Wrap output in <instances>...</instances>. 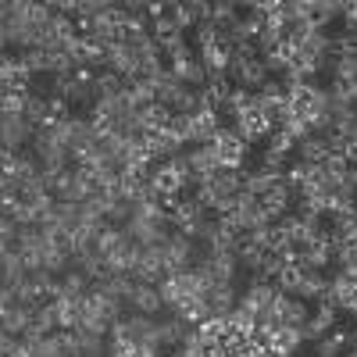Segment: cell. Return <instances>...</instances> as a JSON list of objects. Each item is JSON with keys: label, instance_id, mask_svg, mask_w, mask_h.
<instances>
[{"label": "cell", "instance_id": "obj_1", "mask_svg": "<svg viewBox=\"0 0 357 357\" xmlns=\"http://www.w3.org/2000/svg\"><path fill=\"white\" fill-rule=\"evenodd\" d=\"M225 79L232 86H240V89H250V93L257 89V93H261V86L272 79V75H268L261 57H240V54H232L229 57V68H225Z\"/></svg>", "mask_w": 357, "mask_h": 357}, {"label": "cell", "instance_id": "obj_2", "mask_svg": "<svg viewBox=\"0 0 357 357\" xmlns=\"http://www.w3.org/2000/svg\"><path fill=\"white\" fill-rule=\"evenodd\" d=\"M36 136V126L29 122L25 114H4L0 118V143H4V154H22Z\"/></svg>", "mask_w": 357, "mask_h": 357}, {"label": "cell", "instance_id": "obj_3", "mask_svg": "<svg viewBox=\"0 0 357 357\" xmlns=\"http://www.w3.org/2000/svg\"><path fill=\"white\" fill-rule=\"evenodd\" d=\"M236 132H240L247 143H254V139H264V136H272V132H279V122H275V118L272 114H268L264 107H257V100L240 114V118H236V126H232Z\"/></svg>", "mask_w": 357, "mask_h": 357}, {"label": "cell", "instance_id": "obj_4", "mask_svg": "<svg viewBox=\"0 0 357 357\" xmlns=\"http://www.w3.org/2000/svg\"><path fill=\"white\" fill-rule=\"evenodd\" d=\"M215 151L222 158V168H236V172H243V161H247V151H250V143L236 132V129H222L218 139H215Z\"/></svg>", "mask_w": 357, "mask_h": 357}, {"label": "cell", "instance_id": "obj_5", "mask_svg": "<svg viewBox=\"0 0 357 357\" xmlns=\"http://www.w3.org/2000/svg\"><path fill=\"white\" fill-rule=\"evenodd\" d=\"M25 282H29V268H25L22 254L18 250H4V254H0V286H4V289H18Z\"/></svg>", "mask_w": 357, "mask_h": 357}, {"label": "cell", "instance_id": "obj_6", "mask_svg": "<svg viewBox=\"0 0 357 357\" xmlns=\"http://www.w3.org/2000/svg\"><path fill=\"white\" fill-rule=\"evenodd\" d=\"M207 307H211V318H229L236 307H240V286L236 282L215 286L211 296H207Z\"/></svg>", "mask_w": 357, "mask_h": 357}, {"label": "cell", "instance_id": "obj_7", "mask_svg": "<svg viewBox=\"0 0 357 357\" xmlns=\"http://www.w3.org/2000/svg\"><path fill=\"white\" fill-rule=\"evenodd\" d=\"M129 307L139 311V314H151V318L168 314V311H165V301H161V293H158V286H143V282H136V293H132Z\"/></svg>", "mask_w": 357, "mask_h": 357}, {"label": "cell", "instance_id": "obj_8", "mask_svg": "<svg viewBox=\"0 0 357 357\" xmlns=\"http://www.w3.org/2000/svg\"><path fill=\"white\" fill-rule=\"evenodd\" d=\"M243 172H236V168H222V172H215L211 175V193H215V200L218 197H240L243 193Z\"/></svg>", "mask_w": 357, "mask_h": 357}, {"label": "cell", "instance_id": "obj_9", "mask_svg": "<svg viewBox=\"0 0 357 357\" xmlns=\"http://www.w3.org/2000/svg\"><path fill=\"white\" fill-rule=\"evenodd\" d=\"M336 329V307H325V304H318V314L304 325V340H321V336H329Z\"/></svg>", "mask_w": 357, "mask_h": 357}, {"label": "cell", "instance_id": "obj_10", "mask_svg": "<svg viewBox=\"0 0 357 357\" xmlns=\"http://www.w3.org/2000/svg\"><path fill=\"white\" fill-rule=\"evenodd\" d=\"M296 161H307V165H321L325 158H329V143H325V136H307V139H301L296 143V154H293Z\"/></svg>", "mask_w": 357, "mask_h": 357}, {"label": "cell", "instance_id": "obj_11", "mask_svg": "<svg viewBox=\"0 0 357 357\" xmlns=\"http://www.w3.org/2000/svg\"><path fill=\"white\" fill-rule=\"evenodd\" d=\"M172 68H175L178 82L190 86V89H204V86H207V68H204L200 57H190V61H183V65H172Z\"/></svg>", "mask_w": 357, "mask_h": 357}, {"label": "cell", "instance_id": "obj_12", "mask_svg": "<svg viewBox=\"0 0 357 357\" xmlns=\"http://www.w3.org/2000/svg\"><path fill=\"white\" fill-rule=\"evenodd\" d=\"M307 321H311L307 301H301V296H289V293H286V304H282V325H289V329H304Z\"/></svg>", "mask_w": 357, "mask_h": 357}, {"label": "cell", "instance_id": "obj_13", "mask_svg": "<svg viewBox=\"0 0 357 357\" xmlns=\"http://www.w3.org/2000/svg\"><path fill=\"white\" fill-rule=\"evenodd\" d=\"M350 347V333L347 329H336L329 333V336H321L318 340V347H314V357H343V350Z\"/></svg>", "mask_w": 357, "mask_h": 357}, {"label": "cell", "instance_id": "obj_14", "mask_svg": "<svg viewBox=\"0 0 357 357\" xmlns=\"http://www.w3.org/2000/svg\"><path fill=\"white\" fill-rule=\"evenodd\" d=\"M139 114H143L146 136H151V132H165L168 122H172V111H168L165 104H146V107H139Z\"/></svg>", "mask_w": 357, "mask_h": 357}, {"label": "cell", "instance_id": "obj_15", "mask_svg": "<svg viewBox=\"0 0 357 357\" xmlns=\"http://www.w3.org/2000/svg\"><path fill=\"white\" fill-rule=\"evenodd\" d=\"M158 43H161V54L168 57L172 65H183V61H190V57H193V50H190V43H186L183 33H175L168 40H158Z\"/></svg>", "mask_w": 357, "mask_h": 357}, {"label": "cell", "instance_id": "obj_16", "mask_svg": "<svg viewBox=\"0 0 357 357\" xmlns=\"http://www.w3.org/2000/svg\"><path fill=\"white\" fill-rule=\"evenodd\" d=\"M333 275L329 272H304V286H301V301H321V293L329 289Z\"/></svg>", "mask_w": 357, "mask_h": 357}, {"label": "cell", "instance_id": "obj_17", "mask_svg": "<svg viewBox=\"0 0 357 357\" xmlns=\"http://www.w3.org/2000/svg\"><path fill=\"white\" fill-rule=\"evenodd\" d=\"M343 15H347L343 0H314V25H318V29H325L329 22H336V18H343Z\"/></svg>", "mask_w": 357, "mask_h": 357}, {"label": "cell", "instance_id": "obj_18", "mask_svg": "<svg viewBox=\"0 0 357 357\" xmlns=\"http://www.w3.org/2000/svg\"><path fill=\"white\" fill-rule=\"evenodd\" d=\"M254 97L257 93H250V89H240V86H232V93H229V100H225V107H222V114H229L232 118V122H236V118H240L250 104H254Z\"/></svg>", "mask_w": 357, "mask_h": 357}, {"label": "cell", "instance_id": "obj_19", "mask_svg": "<svg viewBox=\"0 0 357 357\" xmlns=\"http://www.w3.org/2000/svg\"><path fill=\"white\" fill-rule=\"evenodd\" d=\"M211 22L218 29H232L240 22V4H236V0H218V4H211Z\"/></svg>", "mask_w": 357, "mask_h": 357}, {"label": "cell", "instance_id": "obj_20", "mask_svg": "<svg viewBox=\"0 0 357 357\" xmlns=\"http://www.w3.org/2000/svg\"><path fill=\"white\" fill-rule=\"evenodd\" d=\"M89 286H93V282H89V279H86V272H79L75 264L61 275V289H65V296H86V293H89Z\"/></svg>", "mask_w": 357, "mask_h": 357}, {"label": "cell", "instance_id": "obj_21", "mask_svg": "<svg viewBox=\"0 0 357 357\" xmlns=\"http://www.w3.org/2000/svg\"><path fill=\"white\" fill-rule=\"evenodd\" d=\"M333 79L357 82V54H336L333 57Z\"/></svg>", "mask_w": 357, "mask_h": 357}, {"label": "cell", "instance_id": "obj_22", "mask_svg": "<svg viewBox=\"0 0 357 357\" xmlns=\"http://www.w3.org/2000/svg\"><path fill=\"white\" fill-rule=\"evenodd\" d=\"M286 254H264V264H261V272H257V279H264V282H279V275L286 272Z\"/></svg>", "mask_w": 357, "mask_h": 357}, {"label": "cell", "instance_id": "obj_23", "mask_svg": "<svg viewBox=\"0 0 357 357\" xmlns=\"http://www.w3.org/2000/svg\"><path fill=\"white\" fill-rule=\"evenodd\" d=\"M18 61L25 65V72L33 75V79H36V75H50V72H47V50H40V47H36V50H25Z\"/></svg>", "mask_w": 357, "mask_h": 357}, {"label": "cell", "instance_id": "obj_24", "mask_svg": "<svg viewBox=\"0 0 357 357\" xmlns=\"http://www.w3.org/2000/svg\"><path fill=\"white\" fill-rule=\"evenodd\" d=\"M301 286H304V272L296 264H286V272L279 275V289L289 296H301Z\"/></svg>", "mask_w": 357, "mask_h": 357}, {"label": "cell", "instance_id": "obj_25", "mask_svg": "<svg viewBox=\"0 0 357 357\" xmlns=\"http://www.w3.org/2000/svg\"><path fill=\"white\" fill-rule=\"evenodd\" d=\"M36 357H68V347H65V333H50L40 347H36Z\"/></svg>", "mask_w": 357, "mask_h": 357}, {"label": "cell", "instance_id": "obj_26", "mask_svg": "<svg viewBox=\"0 0 357 357\" xmlns=\"http://www.w3.org/2000/svg\"><path fill=\"white\" fill-rule=\"evenodd\" d=\"M168 15L175 18V29H178V33H186V29H193V25H197V18L190 15V8H186V4H168Z\"/></svg>", "mask_w": 357, "mask_h": 357}, {"label": "cell", "instance_id": "obj_27", "mask_svg": "<svg viewBox=\"0 0 357 357\" xmlns=\"http://www.w3.org/2000/svg\"><path fill=\"white\" fill-rule=\"evenodd\" d=\"M186 8H190V15L197 18V25H200V22H207V18H211V4H207V0H190Z\"/></svg>", "mask_w": 357, "mask_h": 357}, {"label": "cell", "instance_id": "obj_28", "mask_svg": "<svg viewBox=\"0 0 357 357\" xmlns=\"http://www.w3.org/2000/svg\"><path fill=\"white\" fill-rule=\"evenodd\" d=\"M343 22H347V33H357V4H347Z\"/></svg>", "mask_w": 357, "mask_h": 357}, {"label": "cell", "instance_id": "obj_29", "mask_svg": "<svg viewBox=\"0 0 357 357\" xmlns=\"http://www.w3.org/2000/svg\"><path fill=\"white\" fill-rule=\"evenodd\" d=\"M347 100L357 107V82H347Z\"/></svg>", "mask_w": 357, "mask_h": 357}, {"label": "cell", "instance_id": "obj_30", "mask_svg": "<svg viewBox=\"0 0 357 357\" xmlns=\"http://www.w3.org/2000/svg\"><path fill=\"white\" fill-rule=\"evenodd\" d=\"M11 357H36V354H33V350H29V347H18V350H15Z\"/></svg>", "mask_w": 357, "mask_h": 357}, {"label": "cell", "instance_id": "obj_31", "mask_svg": "<svg viewBox=\"0 0 357 357\" xmlns=\"http://www.w3.org/2000/svg\"><path fill=\"white\" fill-rule=\"evenodd\" d=\"M354 215H357V200H354Z\"/></svg>", "mask_w": 357, "mask_h": 357}]
</instances>
